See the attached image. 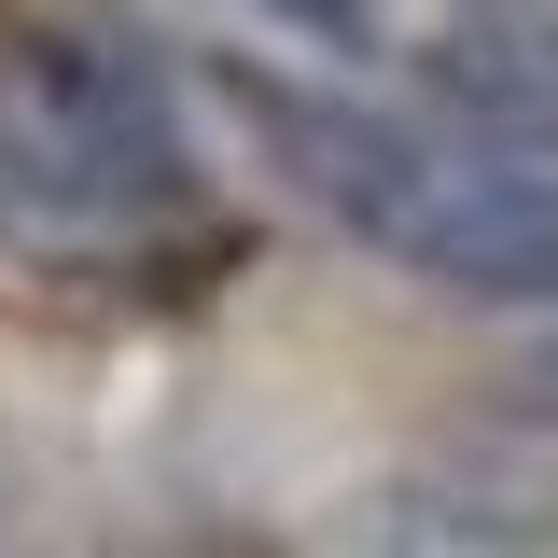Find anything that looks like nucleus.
Instances as JSON below:
<instances>
[{"label":"nucleus","instance_id":"nucleus-5","mask_svg":"<svg viewBox=\"0 0 558 558\" xmlns=\"http://www.w3.org/2000/svg\"><path fill=\"white\" fill-rule=\"evenodd\" d=\"M363 558H517L502 531H475V517H405V531H377Z\"/></svg>","mask_w":558,"mask_h":558},{"label":"nucleus","instance_id":"nucleus-3","mask_svg":"<svg viewBox=\"0 0 558 558\" xmlns=\"http://www.w3.org/2000/svg\"><path fill=\"white\" fill-rule=\"evenodd\" d=\"M433 98L461 140L558 154V0H447L433 14Z\"/></svg>","mask_w":558,"mask_h":558},{"label":"nucleus","instance_id":"nucleus-2","mask_svg":"<svg viewBox=\"0 0 558 558\" xmlns=\"http://www.w3.org/2000/svg\"><path fill=\"white\" fill-rule=\"evenodd\" d=\"M223 112L336 238L391 252L405 279L475 293V307H558V154L433 140L405 112H363L336 84H279V70H223Z\"/></svg>","mask_w":558,"mask_h":558},{"label":"nucleus","instance_id":"nucleus-1","mask_svg":"<svg viewBox=\"0 0 558 558\" xmlns=\"http://www.w3.org/2000/svg\"><path fill=\"white\" fill-rule=\"evenodd\" d=\"M0 252L57 279L209 252L196 126L126 28H84V14L0 28Z\"/></svg>","mask_w":558,"mask_h":558},{"label":"nucleus","instance_id":"nucleus-4","mask_svg":"<svg viewBox=\"0 0 558 558\" xmlns=\"http://www.w3.org/2000/svg\"><path fill=\"white\" fill-rule=\"evenodd\" d=\"M279 43H307V57H336V70H363V57H391V14L377 0H252Z\"/></svg>","mask_w":558,"mask_h":558}]
</instances>
